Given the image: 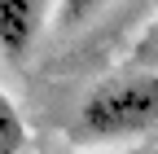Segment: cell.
<instances>
[{"label": "cell", "instance_id": "cell-2", "mask_svg": "<svg viewBox=\"0 0 158 154\" xmlns=\"http://www.w3.org/2000/svg\"><path fill=\"white\" fill-rule=\"evenodd\" d=\"M48 0H0V53L9 62H22L35 49L40 31H44Z\"/></svg>", "mask_w": 158, "mask_h": 154}, {"label": "cell", "instance_id": "cell-4", "mask_svg": "<svg viewBox=\"0 0 158 154\" xmlns=\"http://www.w3.org/2000/svg\"><path fill=\"white\" fill-rule=\"evenodd\" d=\"M106 5H114V0H62V5H57V22H62L66 31H75V27L92 22Z\"/></svg>", "mask_w": 158, "mask_h": 154}, {"label": "cell", "instance_id": "cell-5", "mask_svg": "<svg viewBox=\"0 0 158 154\" xmlns=\"http://www.w3.org/2000/svg\"><path fill=\"white\" fill-rule=\"evenodd\" d=\"M132 62L141 66V71H158V22L145 31V40L136 44V53H132Z\"/></svg>", "mask_w": 158, "mask_h": 154}, {"label": "cell", "instance_id": "cell-1", "mask_svg": "<svg viewBox=\"0 0 158 154\" xmlns=\"http://www.w3.org/2000/svg\"><path fill=\"white\" fill-rule=\"evenodd\" d=\"M158 128V71H132L92 88L75 114V132L92 141L136 137Z\"/></svg>", "mask_w": 158, "mask_h": 154}, {"label": "cell", "instance_id": "cell-3", "mask_svg": "<svg viewBox=\"0 0 158 154\" xmlns=\"http://www.w3.org/2000/svg\"><path fill=\"white\" fill-rule=\"evenodd\" d=\"M22 145H27V123L18 114V106L9 101V92L0 88V154H18Z\"/></svg>", "mask_w": 158, "mask_h": 154}]
</instances>
